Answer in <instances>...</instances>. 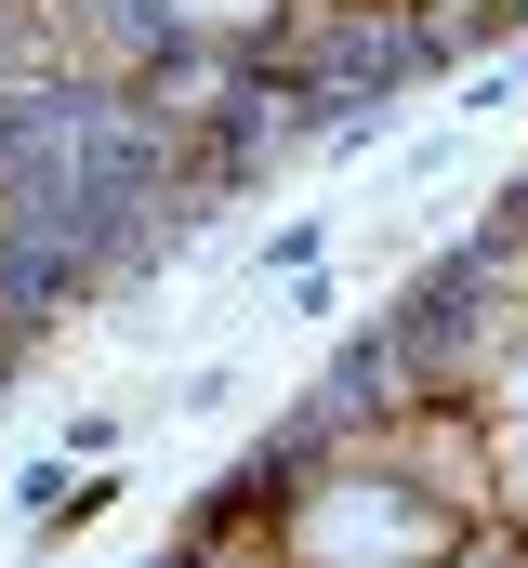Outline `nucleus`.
Listing matches in <instances>:
<instances>
[{
    "label": "nucleus",
    "mask_w": 528,
    "mask_h": 568,
    "mask_svg": "<svg viewBox=\"0 0 528 568\" xmlns=\"http://www.w3.org/2000/svg\"><path fill=\"white\" fill-rule=\"evenodd\" d=\"M317 252H331V225H317V212H291V225L264 239V265H277V278H317Z\"/></svg>",
    "instance_id": "f257e3e1"
}]
</instances>
